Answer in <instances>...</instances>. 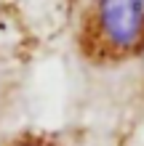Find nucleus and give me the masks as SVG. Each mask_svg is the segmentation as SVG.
<instances>
[{
  "instance_id": "nucleus-2",
  "label": "nucleus",
  "mask_w": 144,
  "mask_h": 146,
  "mask_svg": "<svg viewBox=\"0 0 144 146\" xmlns=\"http://www.w3.org/2000/svg\"><path fill=\"white\" fill-rule=\"evenodd\" d=\"M29 146H40V143H29Z\"/></svg>"
},
{
  "instance_id": "nucleus-1",
  "label": "nucleus",
  "mask_w": 144,
  "mask_h": 146,
  "mask_svg": "<svg viewBox=\"0 0 144 146\" xmlns=\"http://www.w3.org/2000/svg\"><path fill=\"white\" fill-rule=\"evenodd\" d=\"M94 32L112 53H131L144 40V0H96Z\"/></svg>"
}]
</instances>
